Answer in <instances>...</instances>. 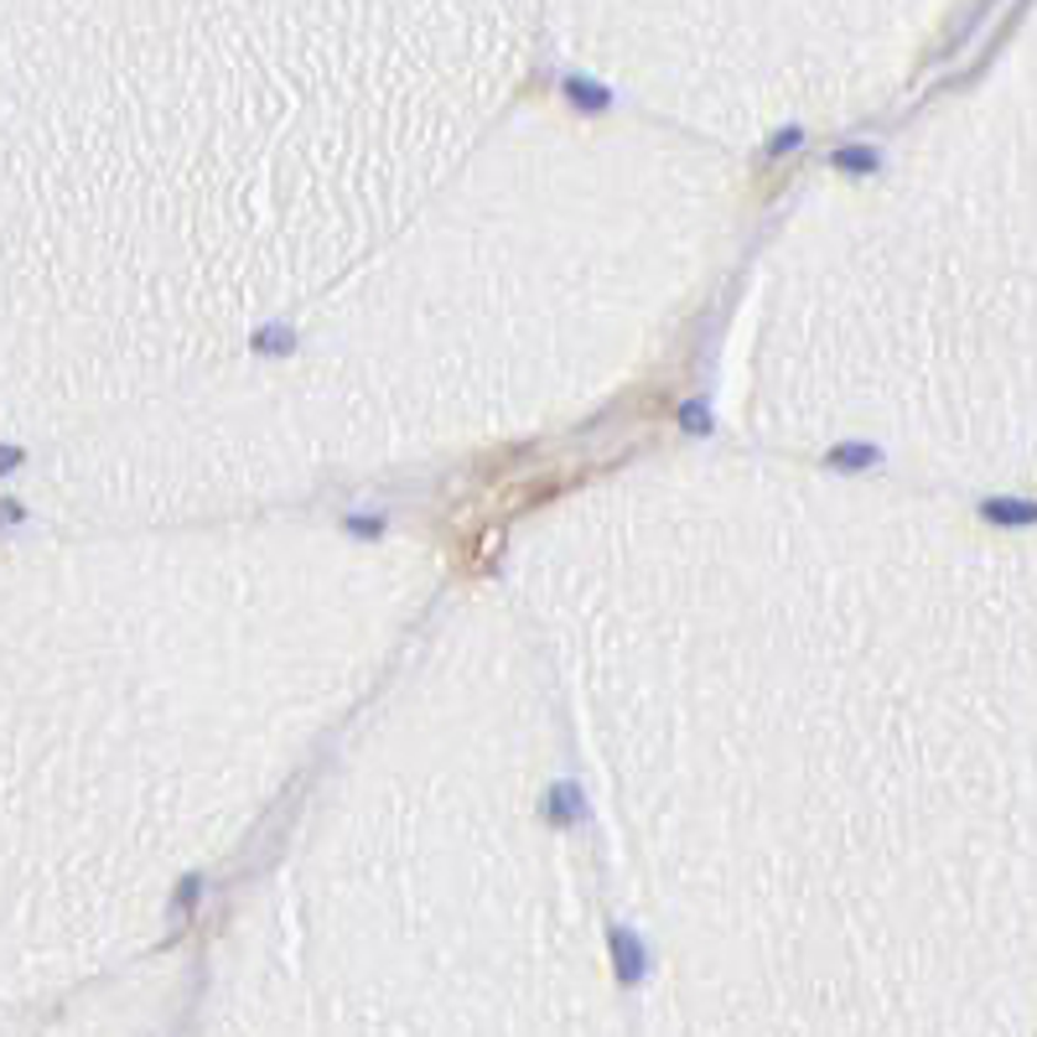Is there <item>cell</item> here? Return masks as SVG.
I'll use <instances>...</instances> for the list:
<instances>
[{
    "label": "cell",
    "instance_id": "cell-1",
    "mask_svg": "<svg viewBox=\"0 0 1037 1037\" xmlns=\"http://www.w3.org/2000/svg\"><path fill=\"white\" fill-rule=\"evenodd\" d=\"M835 167H846V171H871V167H877V151H867V146H840V151H835Z\"/></svg>",
    "mask_w": 1037,
    "mask_h": 1037
},
{
    "label": "cell",
    "instance_id": "cell-2",
    "mask_svg": "<svg viewBox=\"0 0 1037 1037\" xmlns=\"http://www.w3.org/2000/svg\"><path fill=\"white\" fill-rule=\"evenodd\" d=\"M613 944H617V970H623V975H638V939L613 929Z\"/></svg>",
    "mask_w": 1037,
    "mask_h": 1037
},
{
    "label": "cell",
    "instance_id": "cell-3",
    "mask_svg": "<svg viewBox=\"0 0 1037 1037\" xmlns=\"http://www.w3.org/2000/svg\"><path fill=\"white\" fill-rule=\"evenodd\" d=\"M991 519H1002V525H1027L1033 519V504H986Z\"/></svg>",
    "mask_w": 1037,
    "mask_h": 1037
},
{
    "label": "cell",
    "instance_id": "cell-4",
    "mask_svg": "<svg viewBox=\"0 0 1037 1037\" xmlns=\"http://www.w3.org/2000/svg\"><path fill=\"white\" fill-rule=\"evenodd\" d=\"M680 421H685V431H706V425H711V415H706V405H696V400H690V405L680 410Z\"/></svg>",
    "mask_w": 1037,
    "mask_h": 1037
},
{
    "label": "cell",
    "instance_id": "cell-5",
    "mask_svg": "<svg viewBox=\"0 0 1037 1037\" xmlns=\"http://www.w3.org/2000/svg\"><path fill=\"white\" fill-rule=\"evenodd\" d=\"M789 146H800V130H779V136H773V146H768V151H789Z\"/></svg>",
    "mask_w": 1037,
    "mask_h": 1037
}]
</instances>
